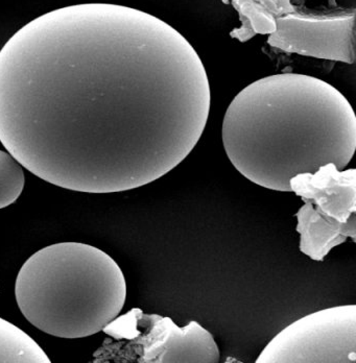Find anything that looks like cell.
Returning a JSON list of instances; mask_svg holds the SVG:
<instances>
[{"instance_id": "obj_3", "label": "cell", "mask_w": 356, "mask_h": 363, "mask_svg": "<svg viewBox=\"0 0 356 363\" xmlns=\"http://www.w3.org/2000/svg\"><path fill=\"white\" fill-rule=\"evenodd\" d=\"M15 298L24 318L40 331L75 340L95 335L118 318L127 282L116 261L99 247L60 242L23 263Z\"/></svg>"}, {"instance_id": "obj_13", "label": "cell", "mask_w": 356, "mask_h": 363, "mask_svg": "<svg viewBox=\"0 0 356 363\" xmlns=\"http://www.w3.org/2000/svg\"><path fill=\"white\" fill-rule=\"evenodd\" d=\"M305 1H306V0H291V4L300 9L301 6H304Z\"/></svg>"}, {"instance_id": "obj_12", "label": "cell", "mask_w": 356, "mask_h": 363, "mask_svg": "<svg viewBox=\"0 0 356 363\" xmlns=\"http://www.w3.org/2000/svg\"><path fill=\"white\" fill-rule=\"evenodd\" d=\"M275 2L277 4L278 8L282 11L283 16L291 14V13L296 12L299 9L291 4V0H275Z\"/></svg>"}, {"instance_id": "obj_9", "label": "cell", "mask_w": 356, "mask_h": 363, "mask_svg": "<svg viewBox=\"0 0 356 363\" xmlns=\"http://www.w3.org/2000/svg\"><path fill=\"white\" fill-rule=\"evenodd\" d=\"M231 4L240 15V28H234L230 37L247 42L257 35H271L276 30V20L282 17L275 0H222Z\"/></svg>"}, {"instance_id": "obj_11", "label": "cell", "mask_w": 356, "mask_h": 363, "mask_svg": "<svg viewBox=\"0 0 356 363\" xmlns=\"http://www.w3.org/2000/svg\"><path fill=\"white\" fill-rule=\"evenodd\" d=\"M24 185L23 166L10 152L0 150V209L18 200Z\"/></svg>"}, {"instance_id": "obj_5", "label": "cell", "mask_w": 356, "mask_h": 363, "mask_svg": "<svg viewBox=\"0 0 356 363\" xmlns=\"http://www.w3.org/2000/svg\"><path fill=\"white\" fill-rule=\"evenodd\" d=\"M113 333L129 340L126 362L143 363H218L220 349L213 336L199 323L179 327L167 316L135 308L115 320Z\"/></svg>"}, {"instance_id": "obj_8", "label": "cell", "mask_w": 356, "mask_h": 363, "mask_svg": "<svg viewBox=\"0 0 356 363\" xmlns=\"http://www.w3.org/2000/svg\"><path fill=\"white\" fill-rule=\"evenodd\" d=\"M296 218L300 251L313 261L324 260L333 247L346 242L349 237L356 241V213L346 223H340L321 212L311 201H305Z\"/></svg>"}, {"instance_id": "obj_4", "label": "cell", "mask_w": 356, "mask_h": 363, "mask_svg": "<svg viewBox=\"0 0 356 363\" xmlns=\"http://www.w3.org/2000/svg\"><path fill=\"white\" fill-rule=\"evenodd\" d=\"M356 306L320 310L278 333L256 363H355Z\"/></svg>"}, {"instance_id": "obj_2", "label": "cell", "mask_w": 356, "mask_h": 363, "mask_svg": "<svg viewBox=\"0 0 356 363\" xmlns=\"http://www.w3.org/2000/svg\"><path fill=\"white\" fill-rule=\"evenodd\" d=\"M222 139L230 162L247 180L291 191L297 174L333 163L342 170L356 148V117L348 99L311 75L279 73L244 88L230 104Z\"/></svg>"}, {"instance_id": "obj_1", "label": "cell", "mask_w": 356, "mask_h": 363, "mask_svg": "<svg viewBox=\"0 0 356 363\" xmlns=\"http://www.w3.org/2000/svg\"><path fill=\"white\" fill-rule=\"evenodd\" d=\"M210 107L194 46L130 6L57 9L0 50V143L64 189L115 194L162 178L198 145Z\"/></svg>"}, {"instance_id": "obj_10", "label": "cell", "mask_w": 356, "mask_h": 363, "mask_svg": "<svg viewBox=\"0 0 356 363\" xmlns=\"http://www.w3.org/2000/svg\"><path fill=\"white\" fill-rule=\"evenodd\" d=\"M45 352L12 323L0 318V363H50Z\"/></svg>"}, {"instance_id": "obj_6", "label": "cell", "mask_w": 356, "mask_h": 363, "mask_svg": "<svg viewBox=\"0 0 356 363\" xmlns=\"http://www.w3.org/2000/svg\"><path fill=\"white\" fill-rule=\"evenodd\" d=\"M267 43L289 54L353 64L355 62V10L307 13L298 9L276 20Z\"/></svg>"}, {"instance_id": "obj_7", "label": "cell", "mask_w": 356, "mask_h": 363, "mask_svg": "<svg viewBox=\"0 0 356 363\" xmlns=\"http://www.w3.org/2000/svg\"><path fill=\"white\" fill-rule=\"evenodd\" d=\"M291 191L311 201L329 218L346 223L356 213V170L338 169L333 163L315 172L297 174L289 181Z\"/></svg>"}]
</instances>
